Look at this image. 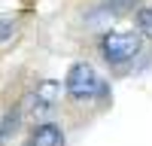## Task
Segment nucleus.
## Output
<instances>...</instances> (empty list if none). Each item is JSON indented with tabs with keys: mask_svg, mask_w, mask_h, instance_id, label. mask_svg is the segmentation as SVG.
<instances>
[{
	"mask_svg": "<svg viewBox=\"0 0 152 146\" xmlns=\"http://www.w3.org/2000/svg\"><path fill=\"white\" fill-rule=\"evenodd\" d=\"M140 49H143V40L134 31H110L100 36V55L110 67H122L128 61H134L140 55Z\"/></svg>",
	"mask_w": 152,
	"mask_h": 146,
	"instance_id": "1",
	"label": "nucleus"
},
{
	"mask_svg": "<svg viewBox=\"0 0 152 146\" xmlns=\"http://www.w3.org/2000/svg\"><path fill=\"white\" fill-rule=\"evenodd\" d=\"M64 88H67V94L73 97V101H91V97L107 94V82L100 79V73L91 64L76 61V64L70 67V73H67Z\"/></svg>",
	"mask_w": 152,
	"mask_h": 146,
	"instance_id": "2",
	"label": "nucleus"
},
{
	"mask_svg": "<svg viewBox=\"0 0 152 146\" xmlns=\"http://www.w3.org/2000/svg\"><path fill=\"white\" fill-rule=\"evenodd\" d=\"M128 9H134V0H104V3H97V6L85 15V24H88V28H97V24L116 21V18H122Z\"/></svg>",
	"mask_w": 152,
	"mask_h": 146,
	"instance_id": "3",
	"label": "nucleus"
},
{
	"mask_svg": "<svg viewBox=\"0 0 152 146\" xmlns=\"http://www.w3.org/2000/svg\"><path fill=\"white\" fill-rule=\"evenodd\" d=\"M58 97H61V85H58L55 79H43V82L34 88V94H31V113H34L37 119H43L49 110L58 104Z\"/></svg>",
	"mask_w": 152,
	"mask_h": 146,
	"instance_id": "4",
	"label": "nucleus"
},
{
	"mask_svg": "<svg viewBox=\"0 0 152 146\" xmlns=\"http://www.w3.org/2000/svg\"><path fill=\"white\" fill-rule=\"evenodd\" d=\"M24 146H64V131L58 122H40L24 140Z\"/></svg>",
	"mask_w": 152,
	"mask_h": 146,
	"instance_id": "5",
	"label": "nucleus"
},
{
	"mask_svg": "<svg viewBox=\"0 0 152 146\" xmlns=\"http://www.w3.org/2000/svg\"><path fill=\"white\" fill-rule=\"evenodd\" d=\"M15 128H18V107H12V110L3 113V119H0V143H6L12 134H15Z\"/></svg>",
	"mask_w": 152,
	"mask_h": 146,
	"instance_id": "6",
	"label": "nucleus"
},
{
	"mask_svg": "<svg viewBox=\"0 0 152 146\" xmlns=\"http://www.w3.org/2000/svg\"><path fill=\"white\" fill-rule=\"evenodd\" d=\"M134 24H137V31H140L143 36H152V9H149V6L137 9V15H134Z\"/></svg>",
	"mask_w": 152,
	"mask_h": 146,
	"instance_id": "7",
	"label": "nucleus"
},
{
	"mask_svg": "<svg viewBox=\"0 0 152 146\" xmlns=\"http://www.w3.org/2000/svg\"><path fill=\"white\" fill-rule=\"evenodd\" d=\"M15 34V18H0V43H6Z\"/></svg>",
	"mask_w": 152,
	"mask_h": 146,
	"instance_id": "8",
	"label": "nucleus"
}]
</instances>
